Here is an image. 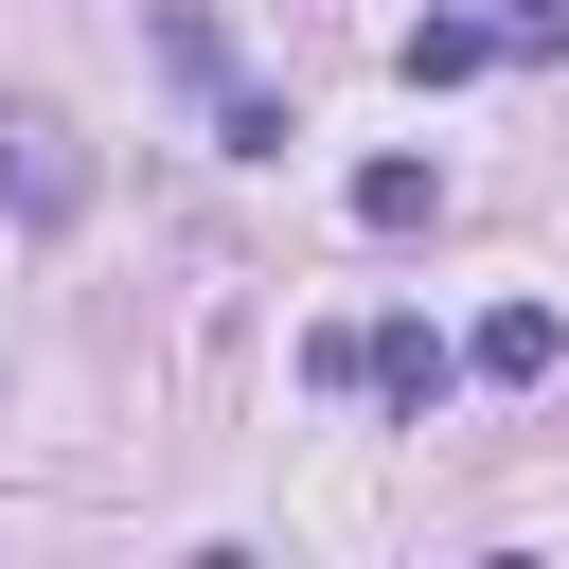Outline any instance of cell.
Returning a JSON list of instances; mask_svg holds the SVG:
<instances>
[{
  "label": "cell",
  "instance_id": "3",
  "mask_svg": "<svg viewBox=\"0 0 569 569\" xmlns=\"http://www.w3.org/2000/svg\"><path fill=\"white\" fill-rule=\"evenodd\" d=\"M551 356H569V320H551V302H498V320L462 338V373H498V391H533Z\"/></svg>",
  "mask_w": 569,
  "mask_h": 569
},
{
  "label": "cell",
  "instance_id": "6",
  "mask_svg": "<svg viewBox=\"0 0 569 569\" xmlns=\"http://www.w3.org/2000/svg\"><path fill=\"white\" fill-rule=\"evenodd\" d=\"M160 71H178V89H231V36H213V0H160Z\"/></svg>",
  "mask_w": 569,
  "mask_h": 569
},
{
  "label": "cell",
  "instance_id": "4",
  "mask_svg": "<svg viewBox=\"0 0 569 569\" xmlns=\"http://www.w3.org/2000/svg\"><path fill=\"white\" fill-rule=\"evenodd\" d=\"M391 71H409V89H462V71H498V18H409V36H391Z\"/></svg>",
  "mask_w": 569,
  "mask_h": 569
},
{
  "label": "cell",
  "instance_id": "5",
  "mask_svg": "<svg viewBox=\"0 0 569 569\" xmlns=\"http://www.w3.org/2000/svg\"><path fill=\"white\" fill-rule=\"evenodd\" d=\"M427 213H445V178H427L409 142H391V160H356V231H427Z\"/></svg>",
  "mask_w": 569,
  "mask_h": 569
},
{
  "label": "cell",
  "instance_id": "1",
  "mask_svg": "<svg viewBox=\"0 0 569 569\" xmlns=\"http://www.w3.org/2000/svg\"><path fill=\"white\" fill-rule=\"evenodd\" d=\"M0 196H18V231H71V213H89V142H71V107L0 89Z\"/></svg>",
  "mask_w": 569,
  "mask_h": 569
},
{
  "label": "cell",
  "instance_id": "7",
  "mask_svg": "<svg viewBox=\"0 0 569 569\" xmlns=\"http://www.w3.org/2000/svg\"><path fill=\"white\" fill-rule=\"evenodd\" d=\"M213 142H231V160H284L302 124H284V89H213Z\"/></svg>",
  "mask_w": 569,
  "mask_h": 569
},
{
  "label": "cell",
  "instance_id": "2",
  "mask_svg": "<svg viewBox=\"0 0 569 569\" xmlns=\"http://www.w3.org/2000/svg\"><path fill=\"white\" fill-rule=\"evenodd\" d=\"M356 391H391V409H445V391H462V338H427V320H356Z\"/></svg>",
  "mask_w": 569,
  "mask_h": 569
}]
</instances>
